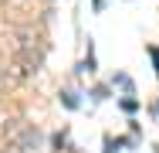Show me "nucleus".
<instances>
[{
  "label": "nucleus",
  "mask_w": 159,
  "mask_h": 153,
  "mask_svg": "<svg viewBox=\"0 0 159 153\" xmlns=\"http://www.w3.org/2000/svg\"><path fill=\"white\" fill-rule=\"evenodd\" d=\"M10 85V75H7V68H0V89H7Z\"/></svg>",
  "instance_id": "obj_1"
},
{
  "label": "nucleus",
  "mask_w": 159,
  "mask_h": 153,
  "mask_svg": "<svg viewBox=\"0 0 159 153\" xmlns=\"http://www.w3.org/2000/svg\"><path fill=\"white\" fill-rule=\"evenodd\" d=\"M7 153H27V150H24V146H10Z\"/></svg>",
  "instance_id": "obj_2"
}]
</instances>
